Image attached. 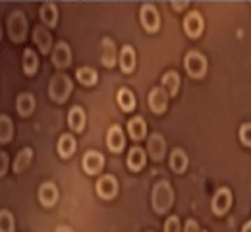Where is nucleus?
<instances>
[{
	"mask_svg": "<svg viewBox=\"0 0 251 232\" xmlns=\"http://www.w3.org/2000/svg\"><path fill=\"white\" fill-rule=\"evenodd\" d=\"M205 232H207V231H205Z\"/></svg>",
	"mask_w": 251,
	"mask_h": 232,
	"instance_id": "58836bf2",
	"label": "nucleus"
},
{
	"mask_svg": "<svg viewBox=\"0 0 251 232\" xmlns=\"http://www.w3.org/2000/svg\"><path fill=\"white\" fill-rule=\"evenodd\" d=\"M149 106L155 114H162L168 106V93L162 87H153L149 93Z\"/></svg>",
	"mask_w": 251,
	"mask_h": 232,
	"instance_id": "9d476101",
	"label": "nucleus"
},
{
	"mask_svg": "<svg viewBox=\"0 0 251 232\" xmlns=\"http://www.w3.org/2000/svg\"><path fill=\"white\" fill-rule=\"evenodd\" d=\"M12 133H14V124H12L10 116L2 114L0 116V141L2 143H8L12 139Z\"/></svg>",
	"mask_w": 251,
	"mask_h": 232,
	"instance_id": "c756f323",
	"label": "nucleus"
},
{
	"mask_svg": "<svg viewBox=\"0 0 251 232\" xmlns=\"http://www.w3.org/2000/svg\"><path fill=\"white\" fill-rule=\"evenodd\" d=\"M75 147H77V143H75L74 135H70V133L60 135V139H58V153H60V157H64V159L72 157L75 153Z\"/></svg>",
	"mask_w": 251,
	"mask_h": 232,
	"instance_id": "4be33fe9",
	"label": "nucleus"
},
{
	"mask_svg": "<svg viewBox=\"0 0 251 232\" xmlns=\"http://www.w3.org/2000/svg\"><path fill=\"white\" fill-rule=\"evenodd\" d=\"M139 18H141V26L147 33H157L158 27H160V14L153 4H143Z\"/></svg>",
	"mask_w": 251,
	"mask_h": 232,
	"instance_id": "39448f33",
	"label": "nucleus"
},
{
	"mask_svg": "<svg viewBox=\"0 0 251 232\" xmlns=\"http://www.w3.org/2000/svg\"><path fill=\"white\" fill-rule=\"evenodd\" d=\"M33 41L37 43L39 51L45 52V54H47V52L50 51V47H52V35L49 33V29L43 27V26L35 27V31H33Z\"/></svg>",
	"mask_w": 251,
	"mask_h": 232,
	"instance_id": "6ab92c4d",
	"label": "nucleus"
},
{
	"mask_svg": "<svg viewBox=\"0 0 251 232\" xmlns=\"http://www.w3.org/2000/svg\"><path fill=\"white\" fill-rule=\"evenodd\" d=\"M31 159H33V149L31 147H24L18 157H16V163H14V170L16 172H24L27 166L31 165Z\"/></svg>",
	"mask_w": 251,
	"mask_h": 232,
	"instance_id": "a878e982",
	"label": "nucleus"
},
{
	"mask_svg": "<svg viewBox=\"0 0 251 232\" xmlns=\"http://www.w3.org/2000/svg\"><path fill=\"white\" fill-rule=\"evenodd\" d=\"M127 133L133 141H141L147 135V122L143 120V116H135L127 122Z\"/></svg>",
	"mask_w": 251,
	"mask_h": 232,
	"instance_id": "a211bd4d",
	"label": "nucleus"
},
{
	"mask_svg": "<svg viewBox=\"0 0 251 232\" xmlns=\"http://www.w3.org/2000/svg\"><path fill=\"white\" fill-rule=\"evenodd\" d=\"M52 62L56 68H68L72 64V49L68 47V43L60 41L54 51H52Z\"/></svg>",
	"mask_w": 251,
	"mask_h": 232,
	"instance_id": "f8f14e48",
	"label": "nucleus"
},
{
	"mask_svg": "<svg viewBox=\"0 0 251 232\" xmlns=\"http://www.w3.org/2000/svg\"><path fill=\"white\" fill-rule=\"evenodd\" d=\"M203 27H205V22H203V16L199 12H189L184 18V31L191 39H197L203 33Z\"/></svg>",
	"mask_w": 251,
	"mask_h": 232,
	"instance_id": "0eeeda50",
	"label": "nucleus"
},
{
	"mask_svg": "<svg viewBox=\"0 0 251 232\" xmlns=\"http://www.w3.org/2000/svg\"><path fill=\"white\" fill-rule=\"evenodd\" d=\"M97 194L102 199H112L118 194V180L112 174H104L97 180Z\"/></svg>",
	"mask_w": 251,
	"mask_h": 232,
	"instance_id": "423d86ee",
	"label": "nucleus"
},
{
	"mask_svg": "<svg viewBox=\"0 0 251 232\" xmlns=\"http://www.w3.org/2000/svg\"><path fill=\"white\" fill-rule=\"evenodd\" d=\"M37 68H39V56L35 54V51L27 49V51L24 52V72H25L27 76H33V74L37 72Z\"/></svg>",
	"mask_w": 251,
	"mask_h": 232,
	"instance_id": "c85d7f7f",
	"label": "nucleus"
},
{
	"mask_svg": "<svg viewBox=\"0 0 251 232\" xmlns=\"http://www.w3.org/2000/svg\"><path fill=\"white\" fill-rule=\"evenodd\" d=\"M54 232H74V231H72L70 227H64V225H62V227H58V229H56Z\"/></svg>",
	"mask_w": 251,
	"mask_h": 232,
	"instance_id": "e433bc0d",
	"label": "nucleus"
},
{
	"mask_svg": "<svg viewBox=\"0 0 251 232\" xmlns=\"http://www.w3.org/2000/svg\"><path fill=\"white\" fill-rule=\"evenodd\" d=\"M164 232H180V219L178 217H170L164 223Z\"/></svg>",
	"mask_w": 251,
	"mask_h": 232,
	"instance_id": "473e14b6",
	"label": "nucleus"
},
{
	"mask_svg": "<svg viewBox=\"0 0 251 232\" xmlns=\"http://www.w3.org/2000/svg\"><path fill=\"white\" fill-rule=\"evenodd\" d=\"M106 145L112 153H120L126 145V135L120 126H110L106 132Z\"/></svg>",
	"mask_w": 251,
	"mask_h": 232,
	"instance_id": "9b49d317",
	"label": "nucleus"
},
{
	"mask_svg": "<svg viewBox=\"0 0 251 232\" xmlns=\"http://www.w3.org/2000/svg\"><path fill=\"white\" fill-rule=\"evenodd\" d=\"M0 157H2V170H0V174L4 176L6 174V168H8V155H6V151H2Z\"/></svg>",
	"mask_w": 251,
	"mask_h": 232,
	"instance_id": "f704fd0d",
	"label": "nucleus"
},
{
	"mask_svg": "<svg viewBox=\"0 0 251 232\" xmlns=\"http://www.w3.org/2000/svg\"><path fill=\"white\" fill-rule=\"evenodd\" d=\"M135 62H137V58H135L133 47H129V45L122 47V52H120V68H122V72L131 74L135 70Z\"/></svg>",
	"mask_w": 251,
	"mask_h": 232,
	"instance_id": "412c9836",
	"label": "nucleus"
},
{
	"mask_svg": "<svg viewBox=\"0 0 251 232\" xmlns=\"http://www.w3.org/2000/svg\"><path fill=\"white\" fill-rule=\"evenodd\" d=\"M68 124L74 132H83L85 130V124H87V116H85V110L81 106H74L68 114Z\"/></svg>",
	"mask_w": 251,
	"mask_h": 232,
	"instance_id": "f3484780",
	"label": "nucleus"
},
{
	"mask_svg": "<svg viewBox=\"0 0 251 232\" xmlns=\"http://www.w3.org/2000/svg\"><path fill=\"white\" fill-rule=\"evenodd\" d=\"M41 20L47 27H54L58 24V8L54 2H45L41 6Z\"/></svg>",
	"mask_w": 251,
	"mask_h": 232,
	"instance_id": "aec40b11",
	"label": "nucleus"
},
{
	"mask_svg": "<svg viewBox=\"0 0 251 232\" xmlns=\"http://www.w3.org/2000/svg\"><path fill=\"white\" fill-rule=\"evenodd\" d=\"M81 165H83V170L87 172V174H99L100 170H102V166H104V157H102V153H99V151H87L85 155H83V161H81Z\"/></svg>",
	"mask_w": 251,
	"mask_h": 232,
	"instance_id": "6e6552de",
	"label": "nucleus"
},
{
	"mask_svg": "<svg viewBox=\"0 0 251 232\" xmlns=\"http://www.w3.org/2000/svg\"><path fill=\"white\" fill-rule=\"evenodd\" d=\"M118 104H120V108L124 110V112H131L133 108H135V95L129 91V89H126L122 87L120 91H118Z\"/></svg>",
	"mask_w": 251,
	"mask_h": 232,
	"instance_id": "bb28decb",
	"label": "nucleus"
},
{
	"mask_svg": "<svg viewBox=\"0 0 251 232\" xmlns=\"http://www.w3.org/2000/svg\"><path fill=\"white\" fill-rule=\"evenodd\" d=\"M8 35L14 43H20L25 39L27 35V20L24 16V12H14L8 18Z\"/></svg>",
	"mask_w": 251,
	"mask_h": 232,
	"instance_id": "20e7f679",
	"label": "nucleus"
},
{
	"mask_svg": "<svg viewBox=\"0 0 251 232\" xmlns=\"http://www.w3.org/2000/svg\"><path fill=\"white\" fill-rule=\"evenodd\" d=\"M75 77H77V81L79 83H83V85H87V87H91L97 83V79H99V76H97V72H95L93 68H79L77 72H75Z\"/></svg>",
	"mask_w": 251,
	"mask_h": 232,
	"instance_id": "cd10ccee",
	"label": "nucleus"
},
{
	"mask_svg": "<svg viewBox=\"0 0 251 232\" xmlns=\"http://www.w3.org/2000/svg\"><path fill=\"white\" fill-rule=\"evenodd\" d=\"M35 110V99L31 93H22L18 95V114L20 116H29Z\"/></svg>",
	"mask_w": 251,
	"mask_h": 232,
	"instance_id": "393cba45",
	"label": "nucleus"
},
{
	"mask_svg": "<svg viewBox=\"0 0 251 232\" xmlns=\"http://www.w3.org/2000/svg\"><path fill=\"white\" fill-rule=\"evenodd\" d=\"M240 139H242V143H244V145L251 147V122L244 124V126L240 128Z\"/></svg>",
	"mask_w": 251,
	"mask_h": 232,
	"instance_id": "2f4dec72",
	"label": "nucleus"
},
{
	"mask_svg": "<svg viewBox=\"0 0 251 232\" xmlns=\"http://www.w3.org/2000/svg\"><path fill=\"white\" fill-rule=\"evenodd\" d=\"M230 205H232V192L228 188H220L219 192L215 194V198H213V203H211L213 213L220 217L230 209Z\"/></svg>",
	"mask_w": 251,
	"mask_h": 232,
	"instance_id": "1a4fd4ad",
	"label": "nucleus"
},
{
	"mask_svg": "<svg viewBox=\"0 0 251 232\" xmlns=\"http://www.w3.org/2000/svg\"><path fill=\"white\" fill-rule=\"evenodd\" d=\"M172 8H174L176 12H180L182 8H188V2H172Z\"/></svg>",
	"mask_w": 251,
	"mask_h": 232,
	"instance_id": "c9c22d12",
	"label": "nucleus"
},
{
	"mask_svg": "<svg viewBox=\"0 0 251 232\" xmlns=\"http://www.w3.org/2000/svg\"><path fill=\"white\" fill-rule=\"evenodd\" d=\"M170 168L178 174H182L186 168H188V155L182 151V149H174L172 155H170Z\"/></svg>",
	"mask_w": 251,
	"mask_h": 232,
	"instance_id": "b1692460",
	"label": "nucleus"
},
{
	"mask_svg": "<svg viewBox=\"0 0 251 232\" xmlns=\"http://www.w3.org/2000/svg\"><path fill=\"white\" fill-rule=\"evenodd\" d=\"M162 89L168 95H176L180 91V76H178V72H166L162 76Z\"/></svg>",
	"mask_w": 251,
	"mask_h": 232,
	"instance_id": "5701e85b",
	"label": "nucleus"
},
{
	"mask_svg": "<svg viewBox=\"0 0 251 232\" xmlns=\"http://www.w3.org/2000/svg\"><path fill=\"white\" fill-rule=\"evenodd\" d=\"M174 203V190L166 180H160L153 188V207L158 215L166 213Z\"/></svg>",
	"mask_w": 251,
	"mask_h": 232,
	"instance_id": "f257e3e1",
	"label": "nucleus"
},
{
	"mask_svg": "<svg viewBox=\"0 0 251 232\" xmlns=\"http://www.w3.org/2000/svg\"><path fill=\"white\" fill-rule=\"evenodd\" d=\"M184 66L188 70L189 77H195V79H199V77H203L205 74H207V58L201 54V52H197V51H189L188 54H186V60H184Z\"/></svg>",
	"mask_w": 251,
	"mask_h": 232,
	"instance_id": "7ed1b4c3",
	"label": "nucleus"
},
{
	"mask_svg": "<svg viewBox=\"0 0 251 232\" xmlns=\"http://www.w3.org/2000/svg\"><path fill=\"white\" fill-rule=\"evenodd\" d=\"M184 232H201V231H199V225L193 219H188L186 221V227H184Z\"/></svg>",
	"mask_w": 251,
	"mask_h": 232,
	"instance_id": "72a5a7b5",
	"label": "nucleus"
},
{
	"mask_svg": "<svg viewBox=\"0 0 251 232\" xmlns=\"http://www.w3.org/2000/svg\"><path fill=\"white\" fill-rule=\"evenodd\" d=\"M39 201H41L45 207L56 205V201H58V188H56L52 182H45V184L39 188Z\"/></svg>",
	"mask_w": 251,
	"mask_h": 232,
	"instance_id": "4468645a",
	"label": "nucleus"
},
{
	"mask_svg": "<svg viewBox=\"0 0 251 232\" xmlns=\"http://www.w3.org/2000/svg\"><path fill=\"white\" fill-rule=\"evenodd\" d=\"M242 232H251V221H248V223L244 225V229H242Z\"/></svg>",
	"mask_w": 251,
	"mask_h": 232,
	"instance_id": "4c0bfd02",
	"label": "nucleus"
},
{
	"mask_svg": "<svg viewBox=\"0 0 251 232\" xmlns=\"http://www.w3.org/2000/svg\"><path fill=\"white\" fill-rule=\"evenodd\" d=\"M164 149H166L164 137H162L160 133H153V135L149 137V141H147V151H149V155H151L155 161H162Z\"/></svg>",
	"mask_w": 251,
	"mask_h": 232,
	"instance_id": "dca6fc26",
	"label": "nucleus"
},
{
	"mask_svg": "<svg viewBox=\"0 0 251 232\" xmlns=\"http://www.w3.org/2000/svg\"><path fill=\"white\" fill-rule=\"evenodd\" d=\"M0 232H14V215L8 209L0 211Z\"/></svg>",
	"mask_w": 251,
	"mask_h": 232,
	"instance_id": "7c9ffc66",
	"label": "nucleus"
},
{
	"mask_svg": "<svg viewBox=\"0 0 251 232\" xmlns=\"http://www.w3.org/2000/svg\"><path fill=\"white\" fill-rule=\"evenodd\" d=\"M126 163H127V168H129V170L139 172V170L145 166V163H147V155H145V151H143L141 147H131L129 153H127Z\"/></svg>",
	"mask_w": 251,
	"mask_h": 232,
	"instance_id": "2eb2a0df",
	"label": "nucleus"
},
{
	"mask_svg": "<svg viewBox=\"0 0 251 232\" xmlns=\"http://www.w3.org/2000/svg\"><path fill=\"white\" fill-rule=\"evenodd\" d=\"M72 95V79L66 74H56L49 83V97L54 103H64Z\"/></svg>",
	"mask_w": 251,
	"mask_h": 232,
	"instance_id": "f03ea898",
	"label": "nucleus"
},
{
	"mask_svg": "<svg viewBox=\"0 0 251 232\" xmlns=\"http://www.w3.org/2000/svg\"><path fill=\"white\" fill-rule=\"evenodd\" d=\"M100 60L106 68H112L116 64V45L108 37H104L100 43Z\"/></svg>",
	"mask_w": 251,
	"mask_h": 232,
	"instance_id": "ddd939ff",
	"label": "nucleus"
}]
</instances>
